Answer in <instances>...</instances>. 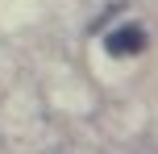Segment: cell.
<instances>
[{
	"instance_id": "6da1fadb",
	"label": "cell",
	"mask_w": 158,
	"mask_h": 154,
	"mask_svg": "<svg viewBox=\"0 0 158 154\" xmlns=\"http://www.w3.org/2000/svg\"><path fill=\"white\" fill-rule=\"evenodd\" d=\"M142 46H146V33H142V25H125V29H112V33H108V54H117V58L137 54Z\"/></svg>"
}]
</instances>
